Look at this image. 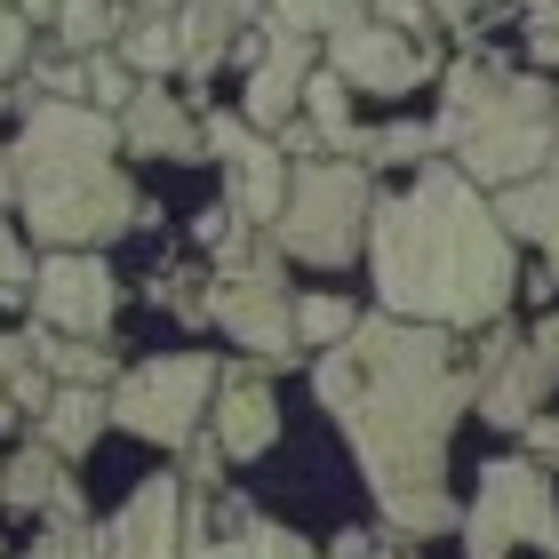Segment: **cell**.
<instances>
[{"instance_id": "obj_1", "label": "cell", "mask_w": 559, "mask_h": 559, "mask_svg": "<svg viewBox=\"0 0 559 559\" xmlns=\"http://www.w3.org/2000/svg\"><path fill=\"white\" fill-rule=\"evenodd\" d=\"M320 408L360 455L392 536H448L455 496H448V431L479 400V376L455 360V328L431 320H360L344 344L320 352L312 368Z\"/></svg>"}, {"instance_id": "obj_2", "label": "cell", "mask_w": 559, "mask_h": 559, "mask_svg": "<svg viewBox=\"0 0 559 559\" xmlns=\"http://www.w3.org/2000/svg\"><path fill=\"white\" fill-rule=\"evenodd\" d=\"M368 264L384 312L431 328H496L520 288V240L455 160H424L400 200H376Z\"/></svg>"}, {"instance_id": "obj_3", "label": "cell", "mask_w": 559, "mask_h": 559, "mask_svg": "<svg viewBox=\"0 0 559 559\" xmlns=\"http://www.w3.org/2000/svg\"><path fill=\"white\" fill-rule=\"evenodd\" d=\"M16 152V200H24V233L48 248H105L120 240L136 209V185L112 168L120 152V120L72 96H33L24 105V136Z\"/></svg>"}, {"instance_id": "obj_4", "label": "cell", "mask_w": 559, "mask_h": 559, "mask_svg": "<svg viewBox=\"0 0 559 559\" xmlns=\"http://www.w3.org/2000/svg\"><path fill=\"white\" fill-rule=\"evenodd\" d=\"M440 144L455 152V168L472 185H527L544 160H551V136H559V105L536 72H488L479 57L448 64V88H440Z\"/></svg>"}, {"instance_id": "obj_5", "label": "cell", "mask_w": 559, "mask_h": 559, "mask_svg": "<svg viewBox=\"0 0 559 559\" xmlns=\"http://www.w3.org/2000/svg\"><path fill=\"white\" fill-rule=\"evenodd\" d=\"M368 216H376V185H368L360 160H304L288 176V209H280L272 240L304 264L336 272L352 248L368 240Z\"/></svg>"}, {"instance_id": "obj_6", "label": "cell", "mask_w": 559, "mask_h": 559, "mask_svg": "<svg viewBox=\"0 0 559 559\" xmlns=\"http://www.w3.org/2000/svg\"><path fill=\"white\" fill-rule=\"evenodd\" d=\"M512 544L559 559V496H551V472L527 464V455H503V464L479 472V496L464 520L472 559H512Z\"/></svg>"}, {"instance_id": "obj_7", "label": "cell", "mask_w": 559, "mask_h": 559, "mask_svg": "<svg viewBox=\"0 0 559 559\" xmlns=\"http://www.w3.org/2000/svg\"><path fill=\"white\" fill-rule=\"evenodd\" d=\"M216 384H224V376H216L209 352L144 360V368H129L112 384V424L136 431V440H152V448H192V431H200V416H209Z\"/></svg>"}, {"instance_id": "obj_8", "label": "cell", "mask_w": 559, "mask_h": 559, "mask_svg": "<svg viewBox=\"0 0 559 559\" xmlns=\"http://www.w3.org/2000/svg\"><path fill=\"white\" fill-rule=\"evenodd\" d=\"M200 320H216L257 360H296V304L280 296V248H248V264H224L200 296Z\"/></svg>"}, {"instance_id": "obj_9", "label": "cell", "mask_w": 559, "mask_h": 559, "mask_svg": "<svg viewBox=\"0 0 559 559\" xmlns=\"http://www.w3.org/2000/svg\"><path fill=\"white\" fill-rule=\"evenodd\" d=\"M33 304L57 336H105L112 312H120V280L105 272L96 248H57L40 272H33Z\"/></svg>"}, {"instance_id": "obj_10", "label": "cell", "mask_w": 559, "mask_h": 559, "mask_svg": "<svg viewBox=\"0 0 559 559\" xmlns=\"http://www.w3.org/2000/svg\"><path fill=\"white\" fill-rule=\"evenodd\" d=\"M328 72H344V88L408 96V88H424L440 64L416 48V33H392V24L360 16V24H344V33H328Z\"/></svg>"}, {"instance_id": "obj_11", "label": "cell", "mask_w": 559, "mask_h": 559, "mask_svg": "<svg viewBox=\"0 0 559 559\" xmlns=\"http://www.w3.org/2000/svg\"><path fill=\"white\" fill-rule=\"evenodd\" d=\"M185 551V479L152 472L120 512L96 527V559H176Z\"/></svg>"}, {"instance_id": "obj_12", "label": "cell", "mask_w": 559, "mask_h": 559, "mask_svg": "<svg viewBox=\"0 0 559 559\" xmlns=\"http://www.w3.org/2000/svg\"><path fill=\"white\" fill-rule=\"evenodd\" d=\"M551 384H559V328H536V336H520L512 352H503V368L479 384V416L520 431L551 400Z\"/></svg>"}, {"instance_id": "obj_13", "label": "cell", "mask_w": 559, "mask_h": 559, "mask_svg": "<svg viewBox=\"0 0 559 559\" xmlns=\"http://www.w3.org/2000/svg\"><path fill=\"white\" fill-rule=\"evenodd\" d=\"M312 40L304 33H272V48L248 64V96H240V120L248 129H288L304 112V81H312Z\"/></svg>"}, {"instance_id": "obj_14", "label": "cell", "mask_w": 559, "mask_h": 559, "mask_svg": "<svg viewBox=\"0 0 559 559\" xmlns=\"http://www.w3.org/2000/svg\"><path fill=\"white\" fill-rule=\"evenodd\" d=\"M272 440H280V400L264 392V376L233 368V376L216 384V448L248 464V455H264Z\"/></svg>"}, {"instance_id": "obj_15", "label": "cell", "mask_w": 559, "mask_h": 559, "mask_svg": "<svg viewBox=\"0 0 559 559\" xmlns=\"http://www.w3.org/2000/svg\"><path fill=\"white\" fill-rule=\"evenodd\" d=\"M496 216L512 240H536L544 264H551V288H559V136H551V160L527 176V185H503L496 192Z\"/></svg>"}, {"instance_id": "obj_16", "label": "cell", "mask_w": 559, "mask_h": 559, "mask_svg": "<svg viewBox=\"0 0 559 559\" xmlns=\"http://www.w3.org/2000/svg\"><path fill=\"white\" fill-rule=\"evenodd\" d=\"M120 144L160 152V160H209V152H200V129L185 120V105H176L168 88H136L129 96V112H120Z\"/></svg>"}, {"instance_id": "obj_17", "label": "cell", "mask_w": 559, "mask_h": 559, "mask_svg": "<svg viewBox=\"0 0 559 559\" xmlns=\"http://www.w3.org/2000/svg\"><path fill=\"white\" fill-rule=\"evenodd\" d=\"M105 424H112V392H96V384H57V400L40 408V440L57 448V455H88Z\"/></svg>"}, {"instance_id": "obj_18", "label": "cell", "mask_w": 559, "mask_h": 559, "mask_svg": "<svg viewBox=\"0 0 559 559\" xmlns=\"http://www.w3.org/2000/svg\"><path fill=\"white\" fill-rule=\"evenodd\" d=\"M288 152L280 144H257L248 160H233V209L248 224H280V209H288Z\"/></svg>"}, {"instance_id": "obj_19", "label": "cell", "mask_w": 559, "mask_h": 559, "mask_svg": "<svg viewBox=\"0 0 559 559\" xmlns=\"http://www.w3.org/2000/svg\"><path fill=\"white\" fill-rule=\"evenodd\" d=\"M33 360H40L48 376H57V384H96V392L120 384L112 352L96 344V336H57V328H40V336H33Z\"/></svg>"}, {"instance_id": "obj_20", "label": "cell", "mask_w": 559, "mask_h": 559, "mask_svg": "<svg viewBox=\"0 0 559 559\" xmlns=\"http://www.w3.org/2000/svg\"><path fill=\"white\" fill-rule=\"evenodd\" d=\"M64 488V455L33 440V448H16V464H0V503H16V512H48Z\"/></svg>"}, {"instance_id": "obj_21", "label": "cell", "mask_w": 559, "mask_h": 559, "mask_svg": "<svg viewBox=\"0 0 559 559\" xmlns=\"http://www.w3.org/2000/svg\"><path fill=\"white\" fill-rule=\"evenodd\" d=\"M120 64L129 72H185V33H176V16H136L129 33H120Z\"/></svg>"}, {"instance_id": "obj_22", "label": "cell", "mask_w": 559, "mask_h": 559, "mask_svg": "<svg viewBox=\"0 0 559 559\" xmlns=\"http://www.w3.org/2000/svg\"><path fill=\"white\" fill-rule=\"evenodd\" d=\"M304 112H312L320 144H336V152H352V144H360V129H352V105H344V72L312 64V81H304Z\"/></svg>"}, {"instance_id": "obj_23", "label": "cell", "mask_w": 559, "mask_h": 559, "mask_svg": "<svg viewBox=\"0 0 559 559\" xmlns=\"http://www.w3.org/2000/svg\"><path fill=\"white\" fill-rule=\"evenodd\" d=\"M57 33H64L72 57H96V48H112L129 24L112 16V0H57Z\"/></svg>"}, {"instance_id": "obj_24", "label": "cell", "mask_w": 559, "mask_h": 559, "mask_svg": "<svg viewBox=\"0 0 559 559\" xmlns=\"http://www.w3.org/2000/svg\"><path fill=\"white\" fill-rule=\"evenodd\" d=\"M368 0H272V33H344V24H360Z\"/></svg>"}, {"instance_id": "obj_25", "label": "cell", "mask_w": 559, "mask_h": 559, "mask_svg": "<svg viewBox=\"0 0 559 559\" xmlns=\"http://www.w3.org/2000/svg\"><path fill=\"white\" fill-rule=\"evenodd\" d=\"M360 160H384V168H424L431 152H440V129H424V120H408V129H376L352 144Z\"/></svg>"}, {"instance_id": "obj_26", "label": "cell", "mask_w": 559, "mask_h": 559, "mask_svg": "<svg viewBox=\"0 0 559 559\" xmlns=\"http://www.w3.org/2000/svg\"><path fill=\"white\" fill-rule=\"evenodd\" d=\"M81 96H88L96 112H129L136 81H129V64H120L112 48H96V57H81Z\"/></svg>"}, {"instance_id": "obj_27", "label": "cell", "mask_w": 559, "mask_h": 559, "mask_svg": "<svg viewBox=\"0 0 559 559\" xmlns=\"http://www.w3.org/2000/svg\"><path fill=\"white\" fill-rule=\"evenodd\" d=\"M352 328H360V312L344 296H304L296 304V344H344Z\"/></svg>"}, {"instance_id": "obj_28", "label": "cell", "mask_w": 559, "mask_h": 559, "mask_svg": "<svg viewBox=\"0 0 559 559\" xmlns=\"http://www.w3.org/2000/svg\"><path fill=\"white\" fill-rule=\"evenodd\" d=\"M224 559H320L304 536H288V527H272V520H248L233 544H224Z\"/></svg>"}, {"instance_id": "obj_29", "label": "cell", "mask_w": 559, "mask_h": 559, "mask_svg": "<svg viewBox=\"0 0 559 559\" xmlns=\"http://www.w3.org/2000/svg\"><path fill=\"white\" fill-rule=\"evenodd\" d=\"M200 152H216V160L233 168V160H248V152H257V129H248L240 112H209V129H200Z\"/></svg>"}, {"instance_id": "obj_30", "label": "cell", "mask_w": 559, "mask_h": 559, "mask_svg": "<svg viewBox=\"0 0 559 559\" xmlns=\"http://www.w3.org/2000/svg\"><path fill=\"white\" fill-rule=\"evenodd\" d=\"M24 288H33V264H24V240L9 233V224H0V304H9V296H24Z\"/></svg>"}, {"instance_id": "obj_31", "label": "cell", "mask_w": 559, "mask_h": 559, "mask_svg": "<svg viewBox=\"0 0 559 559\" xmlns=\"http://www.w3.org/2000/svg\"><path fill=\"white\" fill-rule=\"evenodd\" d=\"M527 48H536V64L559 57V0H536V9H527Z\"/></svg>"}, {"instance_id": "obj_32", "label": "cell", "mask_w": 559, "mask_h": 559, "mask_svg": "<svg viewBox=\"0 0 559 559\" xmlns=\"http://www.w3.org/2000/svg\"><path fill=\"white\" fill-rule=\"evenodd\" d=\"M24 40H33V24H24V9H9V0H0V81H9V72L24 64Z\"/></svg>"}, {"instance_id": "obj_33", "label": "cell", "mask_w": 559, "mask_h": 559, "mask_svg": "<svg viewBox=\"0 0 559 559\" xmlns=\"http://www.w3.org/2000/svg\"><path fill=\"white\" fill-rule=\"evenodd\" d=\"M376 24H392V33H424L431 24V0H368Z\"/></svg>"}, {"instance_id": "obj_34", "label": "cell", "mask_w": 559, "mask_h": 559, "mask_svg": "<svg viewBox=\"0 0 559 559\" xmlns=\"http://www.w3.org/2000/svg\"><path fill=\"white\" fill-rule=\"evenodd\" d=\"M520 431H527V464H544V472L559 479V424H544V416H527Z\"/></svg>"}, {"instance_id": "obj_35", "label": "cell", "mask_w": 559, "mask_h": 559, "mask_svg": "<svg viewBox=\"0 0 559 559\" xmlns=\"http://www.w3.org/2000/svg\"><path fill=\"white\" fill-rule=\"evenodd\" d=\"M192 9H200V16H216V24H248V16L264 9V0H192Z\"/></svg>"}, {"instance_id": "obj_36", "label": "cell", "mask_w": 559, "mask_h": 559, "mask_svg": "<svg viewBox=\"0 0 559 559\" xmlns=\"http://www.w3.org/2000/svg\"><path fill=\"white\" fill-rule=\"evenodd\" d=\"M72 551H81V536H64V527H48V536H33V551H24V559H72Z\"/></svg>"}, {"instance_id": "obj_37", "label": "cell", "mask_w": 559, "mask_h": 559, "mask_svg": "<svg viewBox=\"0 0 559 559\" xmlns=\"http://www.w3.org/2000/svg\"><path fill=\"white\" fill-rule=\"evenodd\" d=\"M272 144H280V152H288V160H296V152H312V144H320V129H312V120H288V129H280Z\"/></svg>"}, {"instance_id": "obj_38", "label": "cell", "mask_w": 559, "mask_h": 559, "mask_svg": "<svg viewBox=\"0 0 559 559\" xmlns=\"http://www.w3.org/2000/svg\"><path fill=\"white\" fill-rule=\"evenodd\" d=\"M336 559H392V551H384V536H360V527H352V536L336 544Z\"/></svg>"}, {"instance_id": "obj_39", "label": "cell", "mask_w": 559, "mask_h": 559, "mask_svg": "<svg viewBox=\"0 0 559 559\" xmlns=\"http://www.w3.org/2000/svg\"><path fill=\"white\" fill-rule=\"evenodd\" d=\"M24 360H33V336H0V384H9Z\"/></svg>"}, {"instance_id": "obj_40", "label": "cell", "mask_w": 559, "mask_h": 559, "mask_svg": "<svg viewBox=\"0 0 559 559\" xmlns=\"http://www.w3.org/2000/svg\"><path fill=\"white\" fill-rule=\"evenodd\" d=\"M479 0H431V24H472Z\"/></svg>"}, {"instance_id": "obj_41", "label": "cell", "mask_w": 559, "mask_h": 559, "mask_svg": "<svg viewBox=\"0 0 559 559\" xmlns=\"http://www.w3.org/2000/svg\"><path fill=\"white\" fill-rule=\"evenodd\" d=\"M176 559H224V544H209L200 527H185V551H176Z\"/></svg>"}, {"instance_id": "obj_42", "label": "cell", "mask_w": 559, "mask_h": 559, "mask_svg": "<svg viewBox=\"0 0 559 559\" xmlns=\"http://www.w3.org/2000/svg\"><path fill=\"white\" fill-rule=\"evenodd\" d=\"M16 200V152H0V209Z\"/></svg>"}, {"instance_id": "obj_43", "label": "cell", "mask_w": 559, "mask_h": 559, "mask_svg": "<svg viewBox=\"0 0 559 559\" xmlns=\"http://www.w3.org/2000/svg\"><path fill=\"white\" fill-rule=\"evenodd\" d=\"M0 431H16V400L9 392H0Z\"/></svg>"}, {"instance_id": "obj_44", "label": "cell", "mask_w": 559, "mask_h": 559, "mask_svg": "<svg viewBox=\"0 0 559 559\" xmlns=\"http://www.w3.org/2000/svg\"><path fill=\"white\" fill-rule=\"evenodd\" d=\"M9 9H24V16H40V9H57V0H9Z\"/></svg>"}, {"instance_id": "obj_45", "label": "cell", "mask_w": 559, "mask_h": 559, "mask_svg": "<svg viewBox=\"0 0 559 559\" xmlns=\"http://www.w3.org/2000/svg\"><path fill=\"white\" fill-rule=\"evenodd\" d=\"M392 559H416V551H392Z\"/></svg>"}]
</instances>
